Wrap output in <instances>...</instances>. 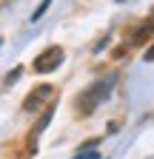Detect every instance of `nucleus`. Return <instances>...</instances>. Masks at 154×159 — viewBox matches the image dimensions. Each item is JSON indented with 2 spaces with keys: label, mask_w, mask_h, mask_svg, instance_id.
<instances>
[{
  "label": "nucleus",
  "mask_w": 154,
  "mask_h": 159,
  "mask_svg": "<svg viewBox=\"0 0 154 159\" xmlns=\"http://www.w3.org/2000/svg\"><path fill=\"white\" fill-rule=\"evenodd\" d=\"M114 83H117V77L114 74H108V77H103V80H97L94 85H89V91H83L80 94V111L83 114H91L97 105H103L106 99L111 97V91H114Z\"/></svg>",
  "instance_id": "nucleus-1"
},
{
  "label": "nucleus",
  "mask_w": 154,
  "mask_h": 159,
  "mask_svg": "<svg viewBox=\"0 0 154 159\" xmlns=\"http://www.w3.org/2000/svg\"><path fill=\"white\" fill-rule=\"evenodd\" d=\"M63 60H66L63 46H49L46 51L37 54V60H34V71H37V74H51V71H57V68L63 66Z\"/></svg>",
  "instance_id": "nucleus-2"
},
{
  "label": "nucleus",
  "mask_w": 154,
  "mask_h": 159,
  "mask_svg": "<svg viewBox=\"0 0 154 159\" xmlns=\"http://www.w3.org/2000/svg\"><path fill=\"white\" fill-rule=\"evenodd\" d=\"M51 97V85L49 83H43V85H37L26 99H23V111H37V108H40L43 102H46V99Z\"/></svg>",
  "instance_id": "nucleus-3"
},
{
  "label": "nucleus",
  "mask_w": 154,
  "mask_h": 159,
  "mask_svg": "<svg viewBox=\"0 0 154 159\" xmlns=\"http://www.w3.org/2000/svg\"><path fill=\"white\" fill-rule=\"evenodd\" d=\"M97 145H100V139H89L86 145H80V153H77L74 159H100V153L94 151Z\"/></svg>",
  "instance_id": "nucleus-4"
},
{
  "label": "nucleus",
  "mask_w": 154,
  "mask_h": 159,
  "mask_svg": "<svg viewBox=\"0 0 154 159\" xmlns=\"http://www.w3.org/2000/svg\"><path fill=\"white\" fill-rule=\"evenodd\" d=\"M151 31H154V17H148L146 23H143L137 31H134V37H131V40H134V43H143V40H148V37H151Z\"/></svg>",
  "instance_id": "nucleus-5"
},
{
  "label": "nucleus",
  "mask_w": 154,
  "mask_h": 159,
  "mask_svg": "<svg viewBox=\"0 0 154 159\" xmlns=\"http://www.w3.org/2000/svg\"><path fill=\"white\" fill-rule=\"evenodd\" d=\"M49 6H51V0H43V3H40V6H37V9L31 11V23H37V20H40V17L46 14V9H49Z\"/></svg>",
  "instance_id": "nucleus-6"
},
{
  "label": "nucleus",
  "mask_w": 154,
  "mask_h": 159,
  "mask_svg": "<svg viewBox=\"0 0 154 159\" xmlns=\"http://www.w3.org/2000/svg\"><path fill=\"white\" fill-rule=\"evenodd\" d=\"M20 71H23L20 66H17V68H12V71L6 74V85H12V83H14V80H17V77H20Z\"/></svg>",
  "instance_id": "nucleus-7"
},
{
  "label": "nucleus",
  "mask_w": 154,
  "mask_h": 159,
  "mask_svg": "<svg viewBox=\"0 0 154 159\" xmlns=\"http://www.w3.org/2000/svg\"><path fill=\"white\" fill-rule=\"evenodd\" d=\"M146 63H154V46L146 48Z\"/></svg>",
  "instance_id": "nucleus-8"
},
{
  "label": "nucleus",
  "mask_w": 154,
  "mask_h": 159,
  "mask_svg": "<svg viewBox=\"0 0 154 159\" xmlns=\"http://www.w3.org/2000/svg\"><path fill=\"white\" fill-rule=\"evenodd\" d=\"M117 3H126V0H117Z\"/></svg>",
  "instance_id": "nucleus-9"
},
{
  "label": "nucleus",
  "mask_w": 154,
  "mask_h": 159,
  "mask_svg": "<svg viewBox=\"0 0 154 159\" xmlns=\"http://www.w3.org/2000/svg\"><path fill=\"white\" fill-rule=\"evenodd\" d=\"M0 46H3V40H0Z\"/></svg>",
  "instance_id": "nucleus-10"
}]
</instances>
